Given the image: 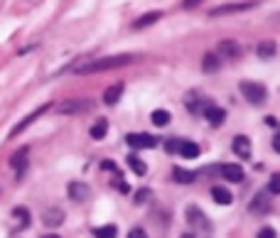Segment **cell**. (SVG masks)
<instances>
[{"label":"cell","mask_w":280,"mask_h":238,"mask_svg":"<svg viewBox=\"0 0 280 238\" xmlns=\"http://www.w3.org/2000/svg\"><path fill=\"white\" fill-rule=\"evenodd\" d=\"M135 62V54H113V56H103V59H93V62H86L81 67H76V74H101V72H111V69H118V67H126Z\"/></svg>","instance_id":"cell-1"},{"label":"cell","mask_w":280,"mask_h":238,"mask_svg":"<svg viewBox=\"0 0 280 238\" xmlns=\"http://www.w3.org/2000/svg\"><path fill=\"white\" fill-rule=\"evenodd\" d=\"M93 108L91 98H72V101H64L57 106V113L59 115H84Z\"/></svg>","instance_id":"cell-2"},{"label":"cell","mask_w":280,"mask_h":238,"mask_svg":"<svg viewBox=\"0 0 280 238\" xmlns=\"http://www.w3.org/2000/svg\"><path fill=\"white\" fill-rule=\"evenodd\" d=\"M239 89H241V93L246 96V101L253 103V106H261V103H265V98H268L265 86H263V84H256V81H241Z\"/></svg>","instance_id":"cell-3"},{"label":"cell","mask_w":280,"mask_h":238,"mask_svg":"<svg viewBox=\"0 0 280 238\" xmlns=\"http://www.w3.org/2000/svg\"><path fill=\"white\" fill-rule=\"evenodd\" d=\"M256 5H258V0H246V3H229V5H219V8H214L209 15H211V18H219V15H234V13L251 10V8H256Z\"/></svg>","instance_id":"cell-4"},{"label":"cell","mask_w":280,"mask_h":238,"mask_svg":"<svg viewBox=\"0 0 280 238\" xmlns=\"http://www.w3.org/2000/svg\"><path fill=\"white\" fill-rule=\"evenodd\" d=\"M126 143L135 150H152V147H157V138L155 135H148V133H128L126 135Z\"/></svg>","instance_id":"cell-5"},{"label":"cell","mask_w":280,"mask_h":238,"mask_svg":"<svg viewBox=\"0 0 280 238\" xmlns=\"http://www.w3.org/2000/svg\"><path fill=\"white\" fill-rule=\"evenodd\" d=\"M47 110H49V103H44V106H39L37 110H32V113H30V115H27V118H22V121H20L18 126H15V128L10 130V133H8V140H13V138H15V135H20V133H22V130L27 128V126H32V123H35V121H37L39 115H44V113H47Z\"/></svg>","instance_id":"cell-6"},{"label":"cell","mask_w":280,"mask_h":238,"mask_svg":"<svg viewBox=\"0 0 280 238\" xmlns=\"http://www.w3.org/2000/svg\"><path fill=\"white\" fill-rule=\"evenodd\" d=\"M67 194L72 202H86L91 197V187L86 182H69L67 184Z\"/></svg>","instance_id":"cell-7"},{"label":"cell","mask_w":280,"mask_h":238,"mask_svg":"<svg viewBox=\"0 0 280 238\" xmlns=\"http://www.w3.org/2000/svg\"><path fill=\"white\" fill-rule=\"evenodd\" d=\"M187 221L194 226V228H199V231H206V233H211V223L206 221V214L204 211H199L197 206H189L187 209Z\"/></svg>","instance_id":"cell-8"},{"label":"cell","mask_w":280,"mask_h":238,"mask_svg":"<svg viewBox=\"0 0 280 238\" xmlns=\"http://www.w3.org/2000/svg\"><path fill=\"white\" fill-rule=\"evenodd\" d=\"M248 211H251V214H258V216L268 214V211H270V194H268V192H258V194L251 199V204H248Z\"/></svg>","instance_id":"cell-9"},{"label":"cell","mask_w":280,"mask_h":238,"mask_svg":"<svg viewBox=\"0 0 280 238\" xmlns=\"http://www.w3.org/2000/svg\"><path fill=\"white\" fill-rule=\"evenodd\" d=\"M10 167L15 169L18 180L25 177V172H27V147H20L18 152H13V155H10Z\"/></svg>","instance_id":"cell-10"},{"label":"cell","mask_w":280,"mask_h":238,"mask_svg":"<svg viewBox=\"0 0 280 238\" xmlns=\"http://www.w3.org/2000/svg\"><path fill=\"white\" fill-rule=\"evenodd\" d=\"M219 54L224 59H239L243 54V47L234 39H224V42H219Z\"/></svg>","instance_id":"cell-11"},{"label":"cell","mask_w":280,"mask_h":238,"mask_svg":"<svg viewBox=\"0 0 280 238\" xmlns=\"http://www.w3.org/2000/svg\"><path fill=\"white\" fill-rule=\"evenodd\" d=\"M42 223H44L47 228H57V226H62V223H64V211H62V209H57V206L47 209V211L42 214Z\"/></svg>","instance_id":"cell-12"},{"label":"cell","mask_w":280,"mask_h":238,"mask_svg":"<svg viewBox=\"0 0 280 238\" xmlns=\"http://www.w3.org/2000/svg\"><path fill=\"white\" fill-rule=\"evenodd\" d=\"M204 118L211 123V126H214V128H216V126H221V123L226 121V110L219 108V106H211V103H209V106H204Z\"/></svg>","instance_id":"cell-13"},{"label":"cell","mask_w":280,"mask_h":238,"mask_svg":"<svg viewBox=\"0 0 280 238\" xmlns=\"http://www.w3.org/2000/svg\"><path fill=\"white\" fill-rule=\"evenodd\" d=\"M123 89H126V84H123V81H118V84L108 86V89L103 91V103H106V106H116V103L121 101V93H123Z\"/></svg>","instance_id":"cell-14"},{"label":"cell","mask_w":280,"mask_h":238,"mask_svg":"<svg viewBox=\"0 0 280 238\" xmlns=\"http://www.w3.org/2000/svg\"><path fill=\"white\" fill-rule=\"evenodd\" d=\"M157 20H162V13H160V10L145 13V15H140V18L133 22V30H145V27H150V25H155Z\"/></svg>","instance_id":"cell-15"},{"label":"cell","mask_w":280,"mask_h":238,"mask_svg":"<svg viewBox=\"0 0 280 238\" xmlns=\"http://www.w3.org/2000/svg\"><path fill=\"white\" fill-rule=\"evenodd\" d=\"M231 147H234V152H236L239 157H251V140H248L246 135H236Z\"/></svg>","instance_id":"cell-16"},{"label":"cell","mask_w":280,"mask_h":238,"mask_svg":"<svg viewBox=\"0 0 280 238\" xmlns=\"http://www.w3.org/2000/svg\"><path fill=\"white\" fill-rule=\"evenodd\" d=\"M219 172H221V177L229 180V182H243V167H239V165H224Z\"/></svg>","instance_id":"cell-17"},{"label":"cell","mask_w":280,"mask_h":238,"mask_svg":"<svg viewBox=\"0 0 280 238\" xmlns=\"http://www.w3.org/2000/svg\"><path fill=\"white\" fill-rule=\"evenodd\" d=\"M275 52H278V44H275L273 39H263L261 44L256 47V54L261 56V59H273Z\"/></svg>","instance_id":"cell-18"},{"label":"cell","mask_w":280,"mask_h":238,"mask_svg":"<svg viewBox=\"0 0 280 238\" xmlns=\"http://www.w3.org/2000/svg\"><path fill=\"white\" fill-rule=\"evenodd\" d=\"M202 69H204L206 74H214L221 69V56L214 54V52H209V54H204V59H202Z\"/></svg>","instance_id":"cell-19"},{"label":"cell","mask_w":280,"mask_h":238,"mask_svg":"<svg viewBox=\"0 0 280 238\" xmlns=\"http://www.w3.org/2000/svg\"><path fill=\"white\" fill-rule=\"evenodd\" d=\"M211 197H214V202H216V204H224V206H229V204L234 202V197H231V192H229L226 187H221V184H216V187H211Z\"/></svg>","instance_id":"cell-20"},{"label":"cell","mask_w":280,"mask_h":238,"mask_svg":"<svg viewBox=\"0 0 280 238\" xmlns=\"http://www.w3.org/2000/svg\"><path fill=\"white\" fill-rule=\"evenodd\" d=\"M199 145L197 143H192V140H182V145H180V155L185 157V160H197L199 157Z\"/></svg>","instance_id":"cell-21"},{"label":"cell","mask_w":280,"mask_h":238,"mask_svg":"<svg viewBox=\"0 0 280 238\" xmlns=\"http://www.w3.org/2000/svg\"><path fill=\"white\" fill-rule=\"evenodd\" d=\"M126 165L131 167L138 177H145V174H148V165H145L138 155H128V157H126Z\"/></svg>","instance_id":"cell-22"},{"label":"cell","mask_w":280,"mask_h":238,"mask_svg":"<svg viewBox=\"0 0 280 238\" xmlns=\"http://www.w3.org/2000/svg\"><path fill=\"white\" fill-rule=\"evenodd\" d=\"M106 133H108V121H106V118H98L91 126V130H89V135H91L93 140H103Z\"/></svg>","instance_id":"cell-23"},{"label":"cell","mask_w":280,"mask_h":238,"mask_svg":"<svg viewBox=\"0 0 280 238\" xmlns=\"http://www.w3.org/2000/svg\"><path fill=\"white\" fill-rule=\"evenodd\" d=\"M150 121L157 126V128H165L170 121H172V115H170V110H165V108H157V110H152L150 113Z\"/></svg>","instance_id":"cell-24"},{"label":"cell","mask_w":280,"mask_h":238,"mask_svg":"<svg viewBox=\"0 0 280 238\" xmlns=\"http://www.w3.org/2000/svg\"><path fill=\"white\" fill-rule=\"evenodd\" d=\"M172 177H175V182H180V184L194 182V172H189V169H182V167H175V169H172Z\"/></svg>","instance_id":"cell-25"},{"label":"cell","mask_w":280,"mask_h":238,"mask_svg":"<svg viewBox=\"0 0 280 238\" xmlns=\"http://www.w3.org/2000/svg\"><path fill=\"white\" fill-rule=\"evenodd\" d=\"M118 236V228L108 223V226H98V228H93V238H116Z\"/></svg>","instance_id":"cell-26"},{"label":"cell","mask_w":280,"mask_h":238,"mask_svg":"<svg viewBox=\"0 0 280 238\" xmlns=\"http://www.w3.org/2000/svg\"><path fill=\"white\" fill-rule=\"evenodd\" d=\"M268 194H280V172H275L268 180Z\"/></svg>","instance_id":"cell-27"},{"label":"cell","mask_w":280,"mask_h":238,"mask_svg":"<svg viewBox=\"0 0 280 238\" xmlns=\"http://www.w3.org/2000/svg\"><path fill=\"white\" fill-rule=\"evenodd\" d=\"M13 216H15V219H18V216H20V221H22L25 226L30 223V211H27L25 206H18V209H13Z\"/></svg>","instance_id":"cell-28"},{"label":"cell","mask_w":280,"mask_h":238,"mask_svg":"<svg viewBox=\"0 0 280 238\" xmlns=\"http://www.w3.org/2000/svg\"><path fill=\"white\" fill-rule=\"evenodd\" d=\"M256 238H278V233H275V228H270V226H263Z\"/></svg>","instance_id":"cell-29"},{"label":"cell","mask_w":280,"mask_h":238,"mask_svg":"<svg viewBox=\"0 0 280 238\" xmlns=\"http://www.w3.org/2000/svg\"><path fill=\"white\" fill-rule=\"evenodd\" d=\"M150 197H152V192H150V189H140V192L135 194V204H145Z\"/></svg>","instance_id":"cell-30"},{"label":"cell","mask_w":280,"mask_h":238,"mask_svg":"<svg viewBox=\"0 0 280 238\" xmlns=\"http://www.w3.org/2000/svg\"><path fill=\"white\" fill-rule=\"evenodd\" d=\"M180 145H182V140H177V138H172V140H170L167 145V152H180Z\"/></svg>","instance_id":"cell-31"},{"label":"cell","mask_w":280,"mask_h":238,"mask_svg":"<svg viewBox=\"0 0 280 238\" xmlns=\"http://www.w3.org/2000/svg\"><path fill=\"white\" fill-rule=\"evenodd\" d=\"M199 3H204V0H182V8H185V10H194Z\"/></svg>","instance_id":"cell-32"},{"label":"cell","mask_w":280,"mask_h":238,"mask_svg":"<svg viewBox=\"0 0 280 238\" xmlns=\"http://www.w3.org/2000/svg\"><path fill=\"white\" fill-rule=\"evenodd\" d=\"M128 238H148V233L143 228H133L131 233H128Z\"/></svg>","instance_id":"cell-33"},{"label":"cell","mask_w":280,"mask_h":238,"mask_svg":"<svg viewBox=\"0 0 280 238\" xmlns=\"http://www.w3.org/2000/svg\"><path fill=\"white\" fill-rule=\"evenodd\" d=\"M265 123H268L270 128H275V126H278V118H275V115H268V118H265Z\"/></svg>","instance_id":"cell-34"},{"label":"cell","mask_w":280,"mask_h":238,"mask_svg":"<svg viewBox=\"0 0 280 238\" xmlns=\"http://www.w3.org/2000/svg\"><path fill=\"white\" fill-rule=\"evenodd\" d=\"M273 150L280 155V135H275V138H273Z\"/></svg>","instance_id":"cell-35"},{"label":"cell","mask_w":280,"mask_h":238,"mask_svg":"<svg viewBox=\"0 0 280 238\" xmlns=\"http://www.w3.org/2000/svg\"><path fill=\"white\" fill-rule=\"evenodd\" d=\"M180 238H197V236H192V233H182Z\"/></svg>","instance_id":"cell-36"},{"label":"cell","mask_w":280,"mask_h":238,"mask_svg":"<svg viewBox=\"0 0 280 238\" xmlns=\"http://www.w3.org/2000/svg\"><path fill=\"white\" fill-rule=\"evenodd\" d=\"M44 238H59V236H44Z\"/></svg>","instance_id":"cell-37"}]
</instances>
